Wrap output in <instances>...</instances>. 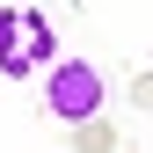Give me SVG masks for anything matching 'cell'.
I'll return each instance as SVG.
<instances>
[{
	"label": "cell",
	"mask_w": 153,
	"mask_h": 153,
	"mask_svg": "<svg viewBox=\"0 0 153 153\" xmlns=\"http://www.w3.org/2000/svg\"><path fill=\"white\" fill-rule=\"evenodd\" d=\"M59 59V36L36 7H0V80H29Z\"/></svg>",
	"instance_id": "obj_1"
},
{
	"label": "cell",
	"mask_w": 153,
	"mask_h": 153,
	"mask_svg": "<svg viewBox=\"0 0 153 153\" xmlns=\"http://www.w3.org/2000/svg\"><path fill=\"white\" fill-rule=\"evenodd\" d=\"M131 109H146V117H153V73H139V80H131Z\"/></svg>",
	"instance_id": "obj_4"
},
{
	"label": "cell",
	"mask_w": 153,
	"mask_h": 153,
	"mask_svg": "<svg viewBox=\"0 0 153 153\" xmlns=\"http://www.w3.org/2000/svg\"><path fill=\"white\" fill-rule=\"evenodd\" d=\"M102 66H88V59H51L44 66V109L59 124H80V117H95L102 109Z\"/></svg>",
	"instance_id": "obj_2"
},
{
	"label": "cell",
	"mask_w": 153,
	"mask_h": 153,
	"mask_svg": "<svg viewBox=\"0 0 153 153\" xmlns=\"http://www.w3.org/2000/svg\"><path fill=\"white\" fill-rule=\"evenodd\" d=\"M73 146H88V153H109V146H124V131H109V124H102V109H95V117H80Z\"/></svg>",
	"instance_id": "obj_3"
}]
</instances>
